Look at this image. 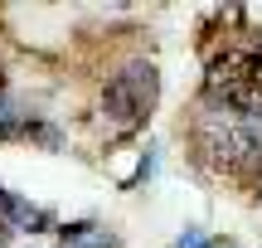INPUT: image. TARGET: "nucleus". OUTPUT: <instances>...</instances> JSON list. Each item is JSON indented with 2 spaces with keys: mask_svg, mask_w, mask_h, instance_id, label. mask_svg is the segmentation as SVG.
I'll use <instances>...</instances> for the list:
<instances>
[{
  "mask_svg": "<svg viewBox=\"0 0 262 248\" xmlns=\"http://www.w3.org/2000/svg\"><path fill=\"white\" fill-rule=\"evenodd\" d=\"M156 93H160V78L150 64H126L122 73H112V83L102 93V112L112 122V132H136L156 107Z\"/></svg>",
  "mask_w": 262,
  "mask_h": 248,
  "instance_id": "nucleus-3",
  "label": "nucleus"
},
{
  "mask_svg": "<svg viewBox=\"0 0 262 248\" xmlns=\"http://www.w3.org/2000/svg\"><path fill=\"white\" fill-rule=\"evenodd\" d=\"M58 243L63 248H112V234L97 229V224H68V229H58Z\"/></svg>",
  "mask_w": 262,
  "mask_h": 248,
  "instance_id": "nucleus-5",
  "label": "nucleus"
},
{
  "mask_svg": "<svg viewBox=\"0 0 262 248\" xmlns=\"http://www.w3.org/2000/svg\"><path fill=\"white\" fill-rule=\"evenodd\" d=\"M209 248H233V243H228V239H209Z\"/></svg>",
  "mask_w": 262,
  "mask_h": 248,
  "instance_id": "nucleus-7",
  "label": "nucleus"
},
{
  "mask_svg": "<svg viewBox=\"0 0 262 248\" xmlns=\"http://www.w3.org/2000/svg\"><path fill=\"white\" fill-rule=\"evenodd\" d=\"M209 97L238 112H262V49H228L209 64Z\"/></svg>",
  "mask_w": 262,
  "mask_h": 248,
  "instance_id": "nucleus-2",
  "label": "nucleus"
},
{
  "mask_svg": "<svg viewBox=\"0 0 262 248\" xmlns=\"http://www.w3.org/2000/svg\"><path fill=\"white\" fill-rule=\"evenodd\" d=\"M34 132V117H29L25 102H15V97L0 88V141H10V136H29Z\"/></svg>",
  "mask_w": 262,
  "mask_h": 248,
  "instance_id": "nucleus-4",
  "label": "nucleus"
},
{
  "mask_svg": "<svg viewBox=\"0 0 262 248\" xmlns=\"http://www.w3.org/2000/svg\"><path fill=\"white\" fill-rule=\"evenodd\" d=\"M0 88H5V83H0Z\"/></svg>",
  "mask_w": 262,
  "mask_h": 248,
  "instance_id": "nucleus-8",
  "label": "nucleus"
},
{
  "mask_svg": "<svg viewBox=\"0 0 262 248\" xmlns=\"http://www.w3.org/2000/svg\"><path fill=\"white\" fill-rule=\"evenodd\" d=\"M175 248H209V239H204L199 229H185V239H180Z\"/></svg>",
  "mask_w": 262,
  "mask_h": 248,
  "instance_id": "nucleus-6",
  "label": "nucleus"
},
{
  "mask_svg": "<svg viewBox=\"0 0 262 248\" xmlns=\"http://www.w3.org/2000/svg\"><path fill=\"white\" fill-rule=\"evenodd\" d=\"M194 146L214 171L262 166V112H238V107L209 97L194 117Z\"/></svg>",
  "mask_w": 262,
  "mask_h": 248,
  "instance_id": "nucleus-1",
  "label": "nucleus"
}]
</instances>
